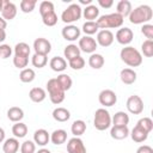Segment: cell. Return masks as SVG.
I'll return each mask as SVG.
<instances>
[{
  "label": "cell",
  "mask_w": 153,
  "mask_h": 153,
  "mask_svg": "<svg viewBox=\"0 0 153 153\" xmlns=\"http://www.w3.org/2000/svg\"><path fill=\"white\" fill-rule=\"evenodd\" d=\"M141 51L143 56L152 57L153 56V41H149V39L143 41V43L141 44Z\"/></svg>",
  "instance_id": "cell-42"
},
{
  "label": "cell",
  "mask_w": 153,
  "mask_h": 153,
  "mask_svg": "<svg viewBox=\"0 0 153 153\" xmlns=\"http://www.w3.org/2000/svg\"><path fill=\"white\" fill-rule=\"evenodd\" d=\"M80 51H84L86 54H93L96 53V49L98 47L96 39L91 36H84L79 38V44H78Z\"/></svg>",
  "instance_id": "cell-8"
},
{
  "label": "cell",
  "mask_w": 153,
  "mask_h": 153,
  "mask_svg": "<svg viewBox=\"0 0 153 153\" xmlns=\"http://www.w3.org/2000/svg\"><path fill=\"white\" fill-rule=\"evenodd\" d=\"M36 153H51L48 148H41V149H38Z\"/></svg>",
  "instance_id": "cell-54"
},
{
  "label": "cell",
  "mask_w": 153,
  "mask_h": 153,
  "mask_svg": "<svg viewBox=\"0 0 153 153\" xmlns=\"http://www.w3.org/2000/svg\"><path fill=\"white\" fill-rule=\"evenodd\" d=\"M47 91L50 98V102L55 105L61 104L65 100V91L62 90V87L59 85L56 78L49 79L47 82Z\"/></svg>",
  "instance_id": "cell-4"
},
{
  "label": "cell",
  "mask_w": 153,
  "mask_h": 153,
  "mask_svg": "<svg viewBox=\"0 0 153 153\" xmlns=\"http://www.w3.org/2000/svg\"><path fill=\"white\" fill-rule=\"evenodd\" d=\"M5 141V130L0 127V143H2Z\"/></svg>",
  "instance_id": "cell-52"
},
{
  "label": "cell",
  "mask_w": 153,
  "mask_h": 153,
  "mask_svg": "<svg viewBox=\"0 0 153 153\" xmlns=\"http://www.w3.org/2000/svg\"><path fill=\"white\" fill-rule=\"evenodd\" d=\"M36 5H37V1L36 0H22L19 6H20L22 12H24V13H31L35 10Z\"/></svg>",
  "instance_id": "cell-38"
},
{
  "label": "cell",
  "mask_w": 153,
  "mask_h": 153,
  "mask_svg": "<svg viewBox=\"0 0 153 153\" xmlns=\"http://www.w3.org/2000/svg\"><path fill=\"white\" fill-rule=\"evenodd\" d=\"M6 26H7V22L0 16V30H5Z\"/></svg>",
  "instance_id": "cell-50"
},
{
  "label": "cell",
  "mask_w": 153,
  "mask_h": 153,
  "mask_svg": "<svg viewBox=\"0 0 153 153\" xmlns=\"http://www.w3.org/2000/svg\"><path fill=\"white\" fill-rule=\"evenodd\" d=\"M136 153H153V148L148 145H142L136 149Z\"/></svg>",
  "instance_id": "cell-48"
},
{
  "label": "cell",
  "mask_w": 153,
  "mask_h": 153,
  "mask_svg": "<svg viewBox=\"0 0 153 153\" xmlns=\"http://www.w3.org/2000/svg\"><path fill=\"white\" fill-rule=\"evenodd\" d=\"M38 10H39V14H41V17H43V16H45L47 13H50V12H54L55 10H54V4L51 2V1H42L41 4H39V7H38Z\"/></svg>",
  "instance_id": "cell-40"
},
{
  "label": "cell",
  "mask_w": 153,
  "mask_h": 153,
  "mask_svg": "<svg viewBox=\"0 0 153 153\" xmlns=\"http://www.w3.org/2000/svg\"><path fill=\"white\" fill-rule=\"evenodd\" d=\"M67 152L68 153H86V147L84 141L80 137H72L67 142Z\"/></svg>",
  "instance_id": "cell-14"
},
{
  "label": "cell",
  "mask_w": 153,
  "mask_h": 153,
  "mask_svg": "<svg viewBox=\"0 0 153 153\" xmlns=\"http://www.w3.org/2000/svg\"><path fill=\"white\" fill-rule=\"evenodd\" d=\"M36 152V143L31 140H25L20 145V153H35Z\"/></svg>",
  "instance_id": "cell-45"
},
{
  "label": "cell",
  "mask_w": 153,
  "mask_h": 153,
  "mask_svg": "<svg viewBox=\"0 0 153 153\" xmlns=\"http://www.w3.org/2000/svg\"><path fill=\"white\" fill-rule=\"evenodd\" d=\"M124 18L120 16L118 13H109V14H103L98 17L96 20L97 25L102 30H109V29H117L123 25Z\"/></svg>",
  "instance_id": "cell-2"
},
{
  "label": "cell",
  "mask_w": 153,
  "mask_h": 153,
  "mask_svg": "<svg viewBox=\"0 0 153 153\" xmlns=\"http://www.w3.org/2000/svg\"><path fill=\"white\" fill-rule=\"evenodd\" d=\"M68 65L74 71H79V69H82L84 66H85V60L84 57H81V55L76 56V57H73L72 60L68 61Z\"/></svg>",
  "instance_id": "cell-39"
},
{
  "label": "cell",
  "mask_w": 153,
  "mask_h": 153,
  "mask_svg": "<svg viewBox=\"0 0 153 153\" xmlns=\"http://www.w3.org/2000/svg\"><path fill=\"white\" fill-rule=\"evenodd\" d=\"M104 63H105V60H104V57H103L102 54L93 53L88 57V65L93 69H100L104 66Z\"/></svg>",
  "instance_id": "cell-29"
},
{
  "label": "cell",
  "mask_w": 153,
  "mask_h": 153,
  "mask_svg": "<svg viewBox=\"0 0 153 153\" xmlns=\"http://www.w3.org/2000/svg\"><path fill=\"white\" fill-rule=\"evenodd\" d=\"M7 118L12 122H20L24 118V111L19 106H11L7 110Z\"/></svg>",
  "instance_id": "cell-27"
},
{
  "label": "cell",
  "mask_w": 153,
  "mask_h": 153,
  "mask_svg": "<svg viewBox=\"0 0 153 153\" xmlns=\"http://www.w3.org/2000/svg\"><path fill=\"white\" fill-rule=\"evenodd\" d=\"M12 134L17 139H22L27 134V126L23 122H16L12 127Z\"/></svg>",
  "instance_id": "cell-31"
},
{
  "label": "cell",
  "mask_w": 153,
  "mask_h": 153,
  "mask_svg": "<svg viewBox=\"0 0 153 153\" xmlns=\"http://www.w3.org/2000/svg\"><path fill=\"white\" fill-rule=\"evenodd\" d=\"M110 136L115 140H123L129 136V129L128 126L126 127H115L112 126L110 129Z\"/></svg>",
  "instance_id": "cell-22"
},
{
  "label": "cell",
  "mask_w": 153,
  "mask_h": 153,
  "mask_svg": "<svg viewBox=\"0 0 153 153\" xmlns=\"http://www.w3.org/2000/svg\"><path fill=\"white\" fill-rule=\"evenodd\" d=\"M63 55H65V57L69 61V60H72L73 57H76V56H79L80 55V49H79V47L76 45V44H68L65 49H63Z\"/></svg>",
  "instance_id": "cell-34"
},
{
  "label": "cell",
  "mask_w": 153,
  "mask_h": 153,
  "mask_svg": "<svg viewBox=\"0 0 153 153\" xmlns=\"http://www.w3.org/2000/svg\"><path fill=\"white\" fill-rule=\"evenodd\" d=\"M6 39V31L5 30H0V43L4 42Z\"/></svg>",
  "instance_id": "cell-51"
},
{
  "label": "cell",
  "mask_w": 153,
  "mask_h": 153,
  "mask_svg": "<svg viewBox=\"0 0 153 153\" xmlns=\"http://www.w3.org/2000/svg\"><path fill=\"white\" fill-rule=\"evenodd\" d=\"M30 47L27 43L25 42H19L14 45V55H19V56H29L30 55Z\"/></svg>",
  "instance_id": "cell-36"
},
{
  "label": "cell",
  "mask_w": 153,
  "mask_h": 153,
  "mask_svg": "<svg viewBox=\"0 0 153 153\" xmlns=\"http://www.w3.org/2000/svg\"><path fill=\"white\" fill-rule=\"evenodd\" d=\"M82 16V8L79 4H71L66 10H63L61 14V20L66 24H72L74 22H78Z\"/></svg>",
  "instance_id": "cell-6"
},
{
  "label": "cell",
  "mask_w": 153,
  "mask_h": 153,
  "mask_svg": "<svg viewBox=\"0 0 153 153\" xmlns=\"http://www.w3.org/2000/svg\"><path fill=\"white\" fill-rule=\"evenodd\" d=\"M51 115H53V118L57 122H67L71 118L69 110H67L66 108H62V106H59V108L54 109Z\"/></svg>",
  "instance_id": "cell-26"
},
{
  "label": "cell",
  "mask_w": 153,
  "mask_h": 153,
  "mask_svg": "<svg viewBox=\"0 0 153 153\" xmlns=\"http://www.w3.org/2000/svg\"><path fill=\"white\" fill-rule=\"evenodd\" d=\"M50 141L56 145L60 146L62 143H65L67 141V131L65 129H56L50 134Z\"/></svg>",
  "instance_id": "cell-25"
},
{
  "label": "cell",
  "mask_w": 153,
  "mask_h": 153,
  "mask_svg": "<svg viewBox=\"0 0 153 153\" xmlns=\"http://www.w3.org/2000/svg\"><path fill=\"white\" fill-rule=\"evenodd\" d=\"M98 100L103 106H112L117 102V96L112 90L105 88L100 91V93L98 94Z\"/></svg>",
  "instance_id": "cell-9"
},
{
  "label": "cell",
  "mask_w": 153,
  "mask_h": 153,
  "mask_svg": "<svg viewBox=\"0 0 153 153\" xmlns=\"http://www.w3.org/2000/svg\"><path fill=\"white\" fill-rule=\"evenodd\" d=\"M35 78H36V73L32 68H24L19 73V79L22 82H26V84L32 82Z\"/></svg>",
  "instance_id": "cell-33"
},
{
  "label": "cell",
  "mask_w": 153,
  "mask_h": 153,
  "mask_svg": "<svg viewBox=\"0 0 153 153\" xmlns=\"http://www.w3.org/2000/svg\"><path fill=\"white\" fill-rule=\"evenodd\" d=\"M111 123L115 127H126L129 123V115L124 111H117L111 117Z\"/></svg>",
  "instance_id": "cell-17"
},
{
  "label": "cell",
  "mask_w": 153,
  "mask_h": 153,
  "mask_svg": "<svg viewBox=\"0 0 153 153\" xmlns=\"http://www.w3.org/2000/svg\"><path fill=\"white\" fill-rule=\"evenodd\" d=\"M42 22L45 26H54L57 23V14L55 13V11L50 12V13H47L45 16L42 17Z\"/></svg>",
  "instance_id": "cell-41"
},
{
  "label": "cell",
  "mask_w": 153,
  "mask_h": 153,
  "mask_svg": "<svg viewBox=\"0 0 153 153\" xmlns=\"http://www.w3.org/2000/svg\"><path fill=\"white\" fill-rule=\"evenodd\" d=\"M129 135H130V137L133 139V141H135V142H137V143H141V142L146 141L147 137H148V133H147L146 130H143V129H142L141 127H139V126H135V127L131 129V131H129Z\"/></svg>",
  "instance_id": "cell-19"
},
{
  "label": "cell",
  "mask_w": 153,
  "mask_h": 153,
  "mask_svg": "<svg viewBox=\"0 0 153 153\" xmlns=\"http://www.w3.org/2000/svg\"><path fill=\"white\" fill-rule=\"evenodd\" d=\"M141 32L147 39L153 41V25L152 24H143L141 27Z\"/></svg>",
  "instance_id": "cell-46"
},
{
  "label": "cell",
  "mask_w": 153,
  "mask_h": 153,
  "mask_svg": "<svg viewBox=\"0 0 153 153\" xmlns=\"http://www.w3.org/2000/svg\"><path fill=\"white\" fill-rule=\"evenodd\" d=\"M48 55H42V54H33L31 57V63L36 68H43L48 63Z\"/></svg>",
  "instance_id": "cell-35"
},
{
  "label": "cell",
  "mask_w": 153,
  "mask_h": 153,
  "mask_svg": "<svg viewBox=\"0 0 153 153\" xmlns=\"http://www.w3.org/2000/svg\"><path fill=\"white\" fill-rule=\"evenodd\" d=\"M79 4H82V5L88 6V5L92 4V0H79Z\"/></svg>",
  "instance_id": "cell-53"
},
{
  "label": "cell",
  "mask_w": 153,
  "mask_h": 153,
  "mask_svg": "<svg viewBox=\"0 0 153 153\" xmlns=\"http://www.w3.org/2000/svg\"><path fill=\"white\" fill-rule=\"evenodd\" d=\"M93 126L97 130H106L111 126V116L109 111L105 108H99L94 112V118H93Z\"/></svg>",
  "instance_id": "cell-5"
},
{
  "label": "cell",
  "mask_w": 153,
  "mask_h": 153,
  "mask_svg": "<svg viewBox=\"0 0 153 153\" xmlns=\"http://www.w3.org/2000/svg\"><path fill=\"white\" fill-rule=\"evenodd\" d=\"M136 126L141 127L143 130H146V131L149 134V133L152 131V129H153V121H152L149 117H142V118H140V120L137 121Z\"/></svg>",
  "instance_id": "cell-44"
},
{
  "label": "cell",
  "mask_w": 153,
  "mask_h": 153,
  "mask_svg": "<svg viewBox=\"0 0 153 153\" xmlns=\"http://www.w3.org/2000/svg\"><path fill=\"white\" fill-rule=\"evenodd\" d=\"M33 49H35L36 54L48 55L51 50V43L44 37H38L33 42Z\"/></svg>",
  "instance_id": "cell-13"
},
{
  "label": "cell",
  "mask_w": 153,
  "mask_h": 153,
  "mask_svg": "<svg viewBox=\"0 0 153 153\" xmlns=\"http://www.w3.org/2000/svg\"><path fill=\"white\" fill-rule=\"evenodd\" d=\"M56 80H57L59 85L62 87V90H63L65 92L68 91V90L72 87V85H73V80H72V78H71L68 74H66V73H61V74H59L57 78H56Z\"/></svg>",
  "instance_id": "cell-32"
},
{
  "label": "cell",
  "mask_w": 153,
  "mask_h": 153,
  "mask_svg": "<svg viewBox=\"0 0 153 153\" xmlns=\"http://www.w3.org/2000/svg\"><path fill=\"white\" fill-rule=\"evenodd\" d=\"M27 63H29V56L14 55V57H13V65H14V67H17L18 69H24V68H26Z\"/></svg>",
  "instance_id": "cell-43"
},
{
  "label": "cell",
  "mask_w": 153,
  "mask_h": 153,
  "mask_svg": "<svg viewBox=\"0 0 153 153\" xmlns=\"http://www.w3.org/2000/svg\"><path fill=\"white\" fill-rule=\"evenodd\" d=\"M121 81L126 85H131L136 81V72L131 68H123L120 73Z\"/></svg>",
  "instance_id": "cell-18"
},
{
  "label": "cell",
  "mask_w": 153,
  "mask_h": 153,
  "mask_svg": "<svg viewBox=\"0 0 153 153\" xmlns=\"http://www.w3.org/2000/svg\"><path fill=\"white\" fill-rule=\"evenodd\" d=\"M45 97H47V92L42 87H32L29 91V98L33 103H41L45 99Z\"/></svg>",
  "instance_id": "cell-24"
},
{
  "label": "cell",
  "mask_w": 153,
  "mask_h": 153,
  "mask_svg": "<svg viewBox=\"0 0 153 153\" xmlns=\"http://www.w3.org/2000/svg\"><path fill=\"white\" fill-rule=\"evenodd\" d=\"M82 16L87 22H96L99 17V8L96 5H88L82 10Z\"/></svg>",
  "instance_id": "cell-20"
},
{
  "label": "cell",
  "mask_w": 153,
  "mask_h": 153,
  "mask_svg": "<svg viewBox=\"0 0 153 153\" xmlns=\"http://www.w3.org/2000/svg\"><path fill=\"white\" fill-rule=\"evenodd\" d=\"M49 66H50V68H51L54 72L61 73V72H63V71L67 68V61H66L65 57H61V56H54V57L50 60Z\"/></svg>",
  "instance_id": "cell-21"
},
{
  "label": "cell",
  "mask_w": 153,
  "mask_h": 153,
  "mask_svg": "<svg viewBox=\"0 0 153 153\" xmlns=\"http://www.w3.org/2000/svg\"><path fill=\"white\" fill-rule=\"evenodd\" d=\"M129 17V22L131 24H147L152 17H153V11L151 8V6L148 5H140L137 7H135L134 10H131Z\"/></svg>",
  "instance_id": "cell-1"
},
{
  "label": "cell",
  "mask_w": 153,
  "mask_h": 153,
  "mask_svg": "<svg viewBox=\"0 0 153 153\" xmlns=\"http://www.w3.org/2000/svg\"><path fill=\"white\" fill-rule=\"evenodd\" d=\"M127 110L133 115H140L143 111V100L140 96L133 94L127 99Z\"/></svg>",
  "instance_id": "cell-7"
},
{
  "label": "cell",
  "mask_w": 153,
  "mask_h": 153,
  "mask_svg": "<svg viewBox=\"0 0 153 153\" xmlns=\"http://www.w3.org/2000/svg\"><path fill=\"white\" fill-rule=\"evenodd\" d=\"M98 30H99V27H98L96 22H87L86 20L82 25V31H84L85 36H92V35L97 33Z\"/></svg>",
  "instance_id": "cell-37"
},
{
  "label": "cell",
  "mask_w": 153,
  "mask_h": 153,
  "mask_svg": "<svg viewBox=\"0 0 153 153\" xmlns=\"http://www.w3.org/2000/svg\"><path fill=\"white\" fill-rule=\"evenodd\" d=\"M19 141L17 137H10L6 139L2 143V151L4 153H17L19 149Z\"/></svg>",
  "instance_id": "cell-23"
},
{
  "label": "cell",
  "mask_w": 153,
  "mask_h": 153,
  "mask_svg": "<svg viewBox=\"0 0 153 153\" xmlns=\"http://www.w3.org/2000/svg\"><path fill=\"white\" fill-rule=\"evenodd\" d=\"M114 33L110 31V30H99L97 32V38H96V42L97 44H99L100 47H110L112 43H114Z\"/></svg>",
  "instance_id": "cell-12"
},
{
  "label": "cell",
  "mask_w": 153,
  "mask_h": 153,
  "mask_svg": "<svg viewBox=\"0 0 153 153\" xmlns=\"http://www.w3.org/2000/svg\"><path fill=\"white\" fill-rule=\"evenodd\" d=\"M17 6L8 1V0H4V6H2V10H1V17L7 22V20H12L16 18L17 16Z\"/></svg>",
  "instance_id": "cell-15"
},
{
  "label": "cell",
  "mask_w": 153,
  "mask_h": 153,
  "mask_svg": "<svg viewBox=\"0 0 153 153\" xmlns=\"http://www.w3.org/2000/svg\"><path fill=\"white\" fill-rule=\"evenodd\" d=\"M120 57L129 67H139L142 63L141 53L131 45H127V47L122 48V50L120 53Z\"/></svg>",
  "instance_id": "cell-3"
},
{
  "label": "cell",
  "mask_w": 153,
  "mask_h": 153,
  "mask_svg": "<svg viewBox=\"0 0 153 153\" xmlns=\"http://www.w3.org/2000/svg\"><path fill=\"white\" fill-rule=\"evenodd\" d=\"M2 6H4V0H0V12L2 10Z\"/></svg>",
  "instance_id": "cell-55"
},
{
  "label": "cell",
  "mask_w": 153,
  "mask_h": 153,
  "mask_svg": "<svg viewBox=\"0 0 153 153\" xmlns=\"http://www.w3.org/2000/svg\"><path fill=\"white\" fill-rule=\"evenodd\" d=\"M116 10H117L116 13H118V14L122 16L123 18H124V17H128V16L130 14L131 10H133L131 2H130L129 0H121V1H118L117 6H116Z\"/></svg>",
  "instance_id": "cell-28"
},
{
  "label": "cell",
  "mask_w": 153,
  "mask_h": 153,
  "mask_svg": "<svg viewBox=\"0 0 153 153\" xmlns=\"http://www.w3.org/2000/svg\"><path fill=\"white\" fill-rule=\"evenodd\" d=\"M71 131L74 136L79 137L81 136L85 131H86V123L82 121V120H75L73 123H72V127H71Z\"/></svg>",
  "instance_id": "cell-30"
},
{
  "label": "cell",
  "mask_w": 153,
  "mask_h": 153,
  "mask_svg": "<svg viewBox=\"0 0 153 153\" xmlns=\"http://www.w3.org/2000/svg\"><path fill=\"white\" fill-rule=\"evenodd\" d=\"M114 37L116 38V41H117L120 44L127 47L129 43H131V41H133V38H134V32L131 31V29L124 26V27L118 29L117 32H116V35H115Z\"/></svg>",
  "instance_id": "cell-10"
},
{
  "label": "cell",
  "mask_w": 153,
  "mask_h": 153,
  "mask_svg": "<svg viewBox=\"0 0 153 153\" xmlns=\"http://www.w3.org/2000/svg\"><path fill=\"white\" fill-rule=\"evenodd\" d=\"M12 54V48L8 44H0V59H7Z\"/></svg>",
  "instance_id": "cell-47"
},
{
  "label": "cell",
  "mask_w": 153,
  "mask_h": 153,
  "mask_svg": "<svg viewBox=\"0 0 153 153\" xmlns=\"http://www.w3.org/2000/svg\"><path fill=\"white\" fill-rule=\"evenodd\" d=\"M62 37L66 39V41H69V42H74L76 39L80 38V33H81V30L76 26V25H73V24H69V25H66L62 31Z\"/></svg>",
  "instance_id": "cell-11"
},
{
  "label": "cell",
  "mask_w": 153,
  "mask_h": 153,
  "mask_svg": "<svg viewBox=\"0 0 153 153\" xmlns=\"http://www.w3.org/2000/svg\"><path fill=\"white\" fill-rule=\"evenodd\" d=\"M98 5L103 8H110L114 5L112 0H98Z\"/></svg>",
  "instance_id": "cell-49"
},
{
  "label": "cell",
  "mask_w": 153,
  "mask_h": 153,
  "mask_svg": "<svg viewBox=\"0 0 153 153\" xmlns=\"http://www.w3.org/2000/svg\"><path fill=\"white\" fill-rule=\"evenodd\" d=\"M49 141H50V134L45 129L41 128V129H37L33 133V142L36 145L44 147L45 145H48Z\"/></svg>",
  "instance_id": "cell-16"
}]
</instances>
